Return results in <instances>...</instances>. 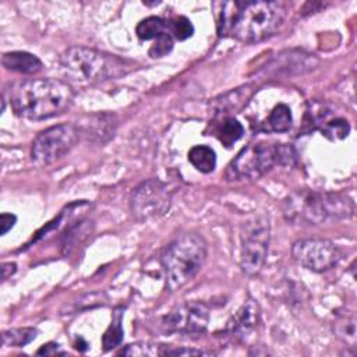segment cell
Masks as SVG:
<instances>
[{"label": "cell", "mask_w": 357, "mask_h": 357, "mask_svg": "<svg viewBox=\"0 0 357 357\" xmlns=\"http://www.w3.org/2000/svg\"><path fill=\"white\" fill-rule=\"evenodd\" d=\"M286 15L287 6L283 1H229L220 11L218 33L245 43L262 42L279 31Z\"/></svg>", "instance_id": "obj_1"}, {"label": "cell", "mask_w": 357, "mask_h": 357, "mask_svg": "<svg viewBox=\"0 0 357 357\" xmlns=\"http://www.w3.org/2000/svg\"><path fill=\"white\" fill-rule=\"evenodd\" d=\"M73 86L57 78H31L15 86L11 95L14 112L29 120H45L67 112L74 102Z\"/></svg>", "instance_id": "obj_2"}, {"label": "cell", "mask_w": 357, "mask_h": 357, "mask_svg": "<svg viewBox=\"0 0 357 357\" xmlns=\"http://www.w3.org/2000/svg\"><path fill=\"white\" fill-rule=\"evenodd\" d=\"M283 215L300 225H322L349 219L354 213V202L340 192L300 190L284 198Z\"/></svg>", "instance_id": "obj_3"}, {"label": "cell", "mask_w": 357, "mask_h": 357, "mask_svg": "<svg viewBox=\"0 0 357 357\" xmlns=\"http://www.w3.org/2000/svg\"><path fill=\"white\" fill-rule=\"evenodd\" d=\"M64 77L77 84H93L124 75L130 70L126 60L86 46H71L59 59Z\"/></svg>", "instance_id": "obj_4"}, {"label": "cell", "mask_w": 357, "mask_h": 357, "mask_svg": "<svg viewBox=\"0 0 357 357\" xmlns=\"http://www.w3.org/2000/svg\"><path fill=\"white\" fill-rule=\"evenodd\" d=\"M206 258V243L197 233H181L162 252L166 284L176 290L190 282L202 268Z\"/></svg>", "instance_id": "obj_5"}, {"label": "cell", "mask_w": 357, "mask_h": 357, "mask_svg": "<svg viewBox=\"0 0 357 357\" xmlns=\"http://www.w3.org/2000/svg\"><path fill=\"white\" fill-rule=\"evenodd\" d=\"M296 152L286 144L257 142L244 146L227 166V180H255L268 173L273 166H291Z\"/></svg>", "instance_id": "obj_6"}, {"label": "cell", "mask_w": 357, "mask_h": 357, "mask_svg": "<svg viewBox=\"0 0 357 357\" xmlns=\"http://www.w3.org/2000/svg\"><path fill=\"white\" fill-rule=\"evenodd\" d=\"M269 244V219L254 215L241 225L240 266L244 273L257 275L265 264Z\"/></svg>", "instance_id": "obj_7"}, {"label": "cell", "mask_w": 357, "mask_h": 357, "mask_svg": "<svg viewBox=\"0 0 357 357\" xmlns=\"http://www.w3.org/2000/svg\"><path fill=\"white\" fill-rule=\"evenodd\" d=\"M75 124L64 123L40 131L31 146V159L36 166H47L68 153L79 141Z\"/></svg>", "instance_id": "obj_8"}, {"label": "cell", "mask_w": 357, "mask_h": 357, "mask_svg": "<svg viewBox=\"0 0 357 357\" xmlns=\"http://www.w3.org/2000/svg\"><path fill=\"white\" fill-rule=\"evenodd\" d=\"M172 204L167 185L159 178H148L138 184L130 197V212L137 222L163 216Z\"/></svg>", "instance_id": "obj_9"}, {"label": "cell", "mask_w": 357, "mask_h": 357, "mask_svg": "<svg viewBox=\"0 0 357 357\" xmlns=\"http://www.w3.org/2000/svg\"><path fill=\"white\" fill-rule=\"evenodd\" d=\"M293 258L312 272L332 269L342 259L339 247L326 238H301L291 247Z\"/></svg>", "instance_id": "obj_10"}, {"label": "cell", "mask_w": 357, "mask_h": 357, "mask_svg": "<svg viewBox=\"0 0 357 357\" xmlns=\"http://www.w3.org/2000/svg\"><path fill=\"white\" fill-rule=\"evenodd\" d=\"M209 324V310L205 304L188 301L177 305L162 321L167 333L199 336L205 333Z\"/></svg>", "instance_id": "obj_11"}, {"label": "cell", "mask_w": 357, "mask_h": 357, "mask_svg": "<svg viewBox=\"0 0 357 357\" xmlns=\"http://www.w3.org/2000/svg\"><path fill=\"white\" fill-rule=\"evenodd\" d=\"M259 321V307L254 300H247L238 311L229 319L227 332L236 339H245Z\"/></svg>", "instance_id": "obj_12"}, {"label": "cell", "mask_w": 357, "mask_h": 357, "mask_svg": "<svg viewBox=\"0 0 357 357\" xmlns=\"http://www.w3.org/2000/svg\"><path fill=\"white\" fill-rule=\"evenodd\" d=\"M255 92V85L247 84L240 88L231 89L227 93L220 95L219 98L213 99L211 106L218 114H229V113H237L240 112L250 100V98Z\"/></svg>", "instance_id": "obj_13"}, {"label": "cell", "mask_w": 357, "mask_h": 357, "mask_svg": "<svg viewBox=\"0 0 357 357\" xmlns=\"http://www.w3.org/2000/svg\"><path fill=\"white\" fill-rule=\"evenodd\" d=\"M1 63L7 70L22 74H36L43 67L42 61L28 52H7L3 54Z\"/></svg>", "instance_id": "obj_14"}, {"label": "cell", "mask_w": 357, "mask_h": 357, "mask_svg": "<svg viewBox=\"0 0 357 357\" xmlns=\"http://www.w3.org/2000/svg\"><path fill=\"white\" fill-rule=\"evenodd\" d=\"M278 64L275 67L279 68V71L290 73H304L315 68L318 60L314 57V54H308L304 52H286L279 54Z\"/></svg>", "instance_id": "obj_15"}, {"label": "cell", "mask_w": 357, "mask_h": 357, "mask_svg": "<svg viewBox=\"0 0 357 357\" xmlns=\"http://www.w3.org/2000/svg\"><path fill=\"white\" fill-rule=\"evenodd\" d=\"M356 314L353 311L342 312L336 317L333 322V332L335 335L346 343L349 347H356L357 343V335H356Z\"/></svg>", "instance_id": "obj_16"}, {"label": "cell", "mask_w": 357, "mask_h": 357, "mask_svg": "<svg viewBox=\"0 0 357 357\" xmlns=\"http://www.w3.org/2000/svg\"><path fill=\"white\" fill-rule=\"evenodd\" d=\"M114 116L110 114H100V116H93L89 119V121L84 126H77L79 130V134H86L88 138L91 137H113L116 123L113 121Z\"/></svg>", "instance_id": "obj_17"}, {"label": "cell", "mask_w": 357, "mask_h": 357, "mask_svg": "<svg viewBox=\"0 0 357 357\" xmlns=\"http://www.w3.org/2000/svg\"><path fill=\"white\" fill-rule=\"evenodd\" d=\"M188 160L201 173H211L216 166V153L206 145H195L188 152Z\"/></svg>", "instance_id": "obj_18"}, {"label": "cell", "mask_w": 357, "mask_h": 357, "mask_svg": "<svg viewBox=\"0 0 357 357\" xmlns=\"http://www.w3.org/2000/svg\"><path fill=\"white\" fill-rule=\"evenodd\" d=\"M244 134V127L234 117L226 116L220 124L216 127L218 139L227 148H230L236 141H238Z\"/></svg>", "instance_id": "obj_19"}, {"label": "cell", "mask_w": 357, "mask_h": 357, "mask_svg": "<svg viewBox=\"0 0 357 357\" xmlns=\"http://www.w3.org/2000/svg\"><path fill=\"white\" fill-rule=\"evenodd\" d=\"M293 123V116H291V110L289 109L287 105L284 103H279L276 105L268 119H266V131H275V132H284L287 130H290Z\"/></svg>", "instance_id": "obj_20"}, {"label": "cell", "mask_w": 357, "mask_h": 357, "mask_svg": "<svg viewBox=\"0 0 357 357\" xmlns=\"http://www.w3.org/2000/svg\"><path fill=\"white\" fill-rule=\"evenodd\" d=\"M92 233V222L89 220H81L77 222L73 227H70L63 237V252L66 255L71 254L73 250H75V247L84 241L88 234Z\"/></svg>", "instance_id": "obj_21"}, {"label": "cell", "mask_w": 357, "mask_h": 357, "mask_svg": "<svg viewBox=\"0 0 357 357\" xmlns=\"http://www.w3.org/2000/svg\"><path fill=\"white\" fill-rule=\"evenodd\" d=\"M135 32L141 40H152V39L155 40L163 33L169 32V26L165 20H162L160 17L152 15L139 21V24L135 28Z\"/></svg>", "instance_id": "obj_22"}, {"label": "cell", "mask_w": 357, "mask_h": 357, "mask_svg": "<svg viewBox=\"0 0 357 357\" xmlns=\"http://www.w3.org/2000/svg\"><path fill=\"white\" fill-rule=\"evenodd\" d=\"M121 319H123V310L117 308L112 317V322L106 332L102 336V346L105 350H112L117 347L123 340V328H121Z\"/></svg>", "instance_id": "obj_23"}, {"label": "cell", "mask_w": 357, "mask_h": 357, "mask_svg": "<svg viewBox=\"0 0 357 357\" xmlns=\"http://www.w3.org/2000/svg\"><path fill=\"white\" fill-rule=\"evenodd\" d=\"M36 335H38V331L35 328H13L1 333V340H3V346L22 347L31 343L36 337Z\"/></svg>", "instance_id": "obj_24"}, {"label": "cell", "mask_w": 357, "mask_h": 357, "mask_svg": "<svg viewBox=\"0 0 357 357\" xmlns=\"http://www.w3.org/2000/svg\"><path fill=\"white\" fill-rule=\"evenodd\" d=\"M166 346L138 342L126 346L119 351V356H134V357H151V356H163Z\"/></svg>", "instance_id": "obj_25"}, {"label": "cell", "mask_w": 357, "mask_h": 357, "mask_svg": "<svg viewBox=\"0 0 357 357\" xmlns=\"http://www.w3.org/2000/svg\"><path fill=\"white\" fill-rule=\"evenodd\" d=\"M321 131H322V135L328 137L332 141H336V139H343L347 137V134L350 131V126H349L347 120L336 117L332 120H325Z\"/></svg>", "instance_id": "obj_26"}, {"label": "cell", "mask_w": 357, "mask_h": 357, "mask_svg": "<svg viewBox=\"0 0 357 357\" xmlns=\"http://www.w3.org/2000/svg\"><path fill=\"white\" fill-rule=\"evenodd\" d=\"M167 26H169L170 35H173L177 40H185L191 38L194 33V26L191 21L184 15H178L173 18L170 22H167Z\"/></svg>", "instance_id": "obj_27"}, {"label": "cell", "mask_w": 357, "mask_h": 357, "mask_svg": "<svg viewBox=\"0 0 357 357\" xmlns=\"http://www.w3.org/2000/svg\"><path fill=\"white\" fill-rule=\"evenodd\" d=\"M173 49V38L170 32L163 33L158 39H155L153 45L149 49V54L152 57H163Z\"/></svg>", "instance_id": "obj_28"}, {"label": "cell", "mask_w": 357, "mask_h": 357, "mask_svg": "<svg viewBox=\"0 0 357 357\" xmlns=\"http://www.w3.org/2000/svg\"><path fill=\"white\" fill-rule=\"evenodd\" d=\"M209 353L198 349H191V347H177V349H169L165 347L163 356H206Z\"/></svg>", "instance_id": "obj_29"}, {"label": "cell", "mask_w": 357, "mask_h": 357, "mask_svg": "<svg viewBox=\"0 0 357 357\" xmlns=\"http://www.w3.org/2000/svg\"><path fill=\"white\" fill-rule=\"evenodd\" d=\"M17 222V216L13 215V213H7V212H3L1 216H0V226H1V236L7 234L8 230L13 229V226L15 225Z\"/></svg>", "instance_id": "obj_30"}, {"label": "cell", "mask_w": 357, "mask_h": 357, "mask_svg": "<svg viewBox=\"0 0 357 357\" xmlns=\"http://www.w3.org/2000/svg\"><path fill=\"white\" fill-rule=\"evenodd\" d=\"M36 354L56 356V354H64V351L60 349L59 344H56V343H47V344H43V346L36 351Z\"/></svg>", "instance_id": "obj_31"}, {"label": "cell", "mask_w": 357, "mask_h": 357, "mask_svg": "<svg viewBox=\"0 0 357 357\" xmlns=\"http://www.w3.org/2000/svg\"><path fill=\"white\" fill-rule=\"evenodd\" d=\"M15 271H17V265L14 262H4L1 265V278H3V280L8 279V276H11Z\"/></svg>", "instance_id": "obj_32"}]
</instances>
